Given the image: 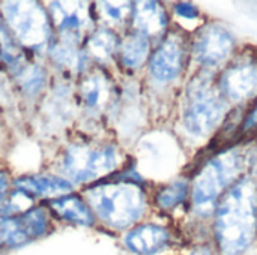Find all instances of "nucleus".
<instances>
[{
  "label": "nucleus",
  "mask_w": 257,
  "mask_h": 255,
  "mask_svg": "<svg viewBox=\"0 0 257 255\" xmlns=\"http://www.w3.org/2000/svg\"><path fill=\"white\" fill-rule=\"evenodd\" d=\"M215 240L224 255H242L257 237V180L239 177L215 207Z\"/></svg>",
  "instance_id": "obj_1"
},
{
  "label": "nucleus",
  "mask_w": 257,
  "mask_h": 255,
  "mask_svg": "<svg viewBox=\"0 0 257 255\" xmlns=\"http://www.w3.org/2000/svg\"><path fill=\"white\" fill-rule=\"evenodd\" d=\"M229 114L212 71L202 69L187 84L182 104L184 128L194 137L211 135Z\"/></svg>",
  "instance_id": "obj_2"
},
{
  "label": "nucleus",
  "mask_w": 257,
  "mask_h": 255,
  "mask_svg": "<svg viewBox=\"0 0 257 255\" xmlns=\"http://www.w3.org/2000/svg\"><path fill=\"white\" fill-rule=\"evenodd\" d=\"M239 149H226L205 162L193 179L191 206L199 216L215 213L221 195L239 179L247 158Z\"/></svg>",
  "instance_id": "obj_3"
},
{
  "label": "nucleus",
  "mask_w": 257,
  "mask_h": 255,
  "mask_svg": "<svg viewBox=\"0 0 257 255\" xmlns=\"http://www.w3.org/2000/svg\"><path fill=\"white\" fill-rule=\"evenodd\" d=\"M87 206L113 228H126L137 222L146 207V197L136 183L96 185L84 191Z\"/></svg>",
  "instance_id": "obj_4"
},
{
  "label": "nucleus",
  "mask_w": 257,
  "mask_h": 255,
  "mask_svg": "<svg viewBox=\"0 0 257 255\" xmlns=\"http://www.w3.org/2000/svg\"><path fill=\"white\" fill-rule=\"evenodd\" d=\"M3 18L14 39L29 48L41 50L51 39V21L45 9L35 2H6Z\"/></svg>",
  "instance_id": "obj_5"
},
{
  "label": "nucleus",
  "mask_w": 257,
  "mask_h": 255,
  "mask_svg": "<svg viewBox=\"0 0 257 255\" xmlns=\"http://www.w3.org/2000/svg\"><path fill=\"white\" fill-rule=\"evenodd\" d=\"M119 153L108 144H72L62 156L60 168L74 182H92L114 171Z\"/></svg>",
  "instance_id": "obj_6"
},
{
  "label": "nucleus",
  "mask_w": 257,
  "mask_h": 255,
  "mask_svg": "<svg viewBox=\"0 0 257 255\" xmlns=\"http://www.w3.org/2000/svg\"><path fill=\"white\" fill-rule=\"evenodd\" d=\"M224 99L235 105H245L257 98V54L244 51L221 69L215 78ZM248 105V104H247Z\"/></svg>",
  "instance_id": "obj_7"
},
{
  "label": "nucleus",
  "mask_w": 257,
  "mask_h": 255,
  "mask_svg": "<svg viewBox=\"0 0 257 255\" xmlns=\"http://www.w3.org/2000/svg\"><path fill=\"white\" fill-rule=\"evenodd\" d=\"M236 41L230 30L220 23H206L193 36V59L206 71L226 66L235 53Z\"/></svg>",
  "instance_id": "obj_8"
},
{
  "label": "nucleus",
  "mask_w": 257,
  "mask_h": 255,
  "mask_svg": "<svg viewBox=\"0 0 257 255\" xmlns=\"http://www.w3.org/2000/svg\"><path fill=\"white\" fill-rule=\"evenodd\" d=\"M187 60L188 45L185 36L179 32H170L149 59L151 75L160 83L173 81L185 69Z\"/></svg>",
  "instance_id": "obj_9"
},
{
  "label": "nucleus",
  "mask_w": 257,
  "mask_h": 255,
  "mask_svg": "<svg viewBox=\"0 0 257 255\" xmlns=\"http://www.w3.org/2000/svg\"><path fill=\"white\" fill-rule=\"evenodd\" d=\"M47 215L42 209H30L17 216H0V246H21L47 230Z\"/></svg>",
  "instance_id": "obj_10"
},
{
  "label": "nucleus",
  "mask_w": 257,
  "mask_h": 255,
  "mask_svg": "<svg viewBox=\"0 0 257 255\" xmlns=\"http://www.w3.org/2000/svg\"><path fill=\"white\" fill-rule=\"evenodd\" d=\"M50 21L68 44L80 41L92 26L90 9L80 2L50 3Z\"/></svg>",
  "instance_id": "obj_11"
},
{
  "label": "nucleus",
  "mask_w": 257,
  "mask_h": 255,
  "mask_svg": "<svg viewBox=\"0 0 257 255\" xmlns=\"http://www.w3.org/2000/svg\"><path fill=\"white\" fill-rule=\"evenodd\" d=\"M170 243V233L167 228L155 224H143L133 228L126 237V248L137 255H155L164 251Z\"/></svg>",
  "instance_id": "obj_12"
},
{
  "label": "nucleus",
  "mask_w": 257,
  "mask_h": 255,
  "mask_svg": "<svg viewBox=\"0 0 257 255\" xmlns=\"http://www.w3.org/2000/svg\"><path fill=\"white\" fill-rule=\"evenodd\" d=\"M166 9L158 2H139L133 5L131 23L136 32L145 35L149 41L160 38L167 29Z\"/></svg>",
  "instance_id": "obj_13"
},
{
  "label": "nucleus",
  "mask_w": 257,
  "mask_h": 255,
  "mask_svg": "<svg viewBox=\"0 0 257 255\" xmlns=\"http://www.w3.org/2000/svg\"><path fill=\"white\" fill-rule=\"evenodd\" d=\"M15 189H20L32 197H63L72 191V185L56 176H30L15 182Z\"/></svg>",
  "instance_id": "obj_14"
},
{
  "label": "nucleus",
  "mask_w": 257,
  "mask_h": 255,
  "mask_svg": "<svg viewBox=\"0 0 257 255\" xmlns=\"http://www.w3.org/2000/svg\"><path fill=\"white\" fill-rule=\"evenodd\" d=\"M50 207L63 219L78 224V225H90L93 222L92 212L86 201L80 200L74 195H63L50 201Z\"/></svg>",
  "instance_id": "obj_15"
},
{
  "label": "nucleus",
  "mask_w": 257,
  "mask_h": 255,
  "mask_svg": "<svg viewBox=\"0 0 257 255\" xmlns=\"http://www.w3.org/2000/svg\"><path fill=\"white\" fill-rule=\"evenodd\" d=\"M110 81L99 72H92L81 83L83 104L92 110H102L110 99Z\"/></svg>",
  "instance_id": "obj_16"
},
{
  "label": "nucleus",
  "mask_w": 257,
  "mask_h": 255,
  "mask_svg": "<svg viewBox=\"0 0 257 255\" xmlns=\"http://www.w3.org/2000/svg\"><path fill=\"white\" fill-rule=\"evenodd\" d=\"M119 54L122 63L126 68H139L145 63L149 54V39L145 35L134 30L119 45Z\"/></svg>",
  "instance_id": "obj_17"
},
{
  "label": "nucleus",
  "mask_w": 257,
  "mask_h": 255,
  "mask_svg": "<svg viewBox=\"0 0 257 255\" xmlns=\"http://www.w3.org/2000/svg\"><path fill=\"white\" fill-rule=\"evenodd\" d=\"M133 5L131 2H99L95 5V18H98L105 29L122 27L133 18Z\"/></svg>",
  "instance_id": "obj_18"
},
{
  "label": "nucleus",
  "mask_w": 257,
  "mask_h": 255,
  "mask_svg": "<svg viewBox=\"0 0 257 255\" xmlns=\"http://www.w3.org/2000/svg\"><path fill=\"white\" fill-rule=\"evenodd\" d=\"M117 47H119L117 36L114 35L113 30L105 29V27L93 32L92 36L87 41V51H89V54L93 59L99 60V62L108 60L114 54Z\"/></svg>",
  "instance_id": "obj_19"
},
{
  "label": "nucleus",
  "mask_w": 257,
  "mask_h": 255,
  "mask_svg": "<svg viewBox=\"0 0 257 255\" xmlns=\"http://www.w3.org/2000/svg\"><path fill=\"white\" fill-rule=\"evenodd\" d=\"M190 185L187 180H176L164 188H161L155 195V203L161 210H172L188 198Z\"/></svg>",
  "instance_id": "obj_20"
},
{
  "label": "nucleus",
  "mask_w": 257,
  "mask_h": 255,
  "mask_svg": "<svg viewBox=\"0 0 257 255\" xmlns=\"http://www.w3.org/2000/svg\"><path fill=\"white\" fill-rule=\"evenodd\" d=\"M32 206H33V197L20 189H15L6 200L2 201L0 213L3 216H17L29 212Z\"/></svg>",
  "instance_id": "obj_21"
},
{
  "label": "nucleus",
  "mask_w": 257,
  "mask_h": 255,
  "mask_svg": "<svg viewBox=\"0 0 257 255\" xmlns=\"http://www.w3.org/2000/svg\"><path fill=\"white\" fill-rule=\"evenodd\" d=\"M0 54L5 59L6 63L17 68L23 62V54L20 51V47L17 45V41L9 33V30H5L0 26Z\"/></svg>",
  "instance_id": "obj_22"
},
{
  "label": "nucleus",
  "mask_w": 257,
  "mask_h": 255,
  "mask_svg": "<svg viewBox=\"0 0 257 255\" xmlns=\"http://www.w3.org/2000/svg\"><path fill=\"white\" fill-rule=\"evenodd\" d=\"M238 138L245 140V141L257 138V98L254 99V104H250L245 116L242 117L239 123Z\"/></svg>",
  "instance_id": "obj_23"
},
{
  "label": "nucleus",
  "mask_w": 257,
  "mask_h": 255,
  "mask_svg": "<svg viewBox=\"0 0 257 255\" xmlns=\"http://www.w3.org/2000/svg\"><path fill=\"white\" fill-rule=\"evenodd\" d=\"M23 74H24V87L29 89L30 92H36L44 81L42 72L38 69V66H32L30 69H23Z\"/></svg>",
  "instance_id": "obj_24"
},
{
  "label": "nucleus",
  "mask_w": 257,
  "mask_h": 255,
  "mask_svg": "<svg viewBox=\"0 0 257 255\" xmlns=\"http://www.w3.org/2000/svg\"><path fill=\"white\" fill-rule=\"evenodd\" d=\"M173 11L176 15H179L181 18L185 20H197L200 17V9L190 3V2H178L173 5Z\"/></svg>",
  "instance_id": "obj_25"
},
{
  "label": "nucleus",
  "mask_w": 257,
  "mask_h": 255,
  "mask_svg": "<svg viewBox=\"0 0 257 255\" xmlns=\"http://www.w3.org/2000/svg\"><path fill=\"white\" fill-rule=\"evenodd\" d=\"M6 186H8V182H6V177L3 174H0V203L3 201L5 198V194H6Z\"/></svg>",
  "instance_id": "obj_26"
},
{
  "label": "nucleus",
  "mask_w": 257,
  "mask_h": 255,
  "mask_svg": "<svg viewBox=\"0 0 257 255\" xmlns=\"http://www.w3.org/2000/svg\"><path fill=\"white\" fill-rule=\"evenodd\" d=\"M256 152H257V150H256ZM254 165L257 167V155H256V161H254Z\"/></svg>",
  "instance_id": "obj_27"
}]
</instances>
